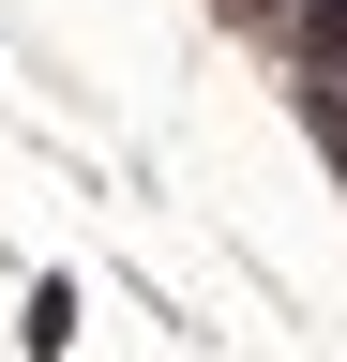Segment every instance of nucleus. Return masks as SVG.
<instances>
[{"label": "nucleus", "instance_id": "nucleus-2", "mask_svg": "<svg viewBox=\"0 0 347 362\" xmlns=\"http://www.w3.org/2000/svg\"><path fill=\"white\" fill-rule=\"evenodd\" d=\"M302 121H317V151L347 166V76H302Z\"/></svg>", "mask_w": 347, "mask_h": 362}, {"label": "nucleus", "instance_id": "nucleus-1", "mask_svg": "<svg viewBox=\"0 0 347 362\" xmlns=\"http://www.w3.org/2000/svg\"><path fill=\"white\" fill-rule=\"evenodd\" d=\"M16 332H30V362H76V287H61V272H30V317H16Z\"/></svg>", "mask_w": 347, "mask_h": 362}]
</instances>
